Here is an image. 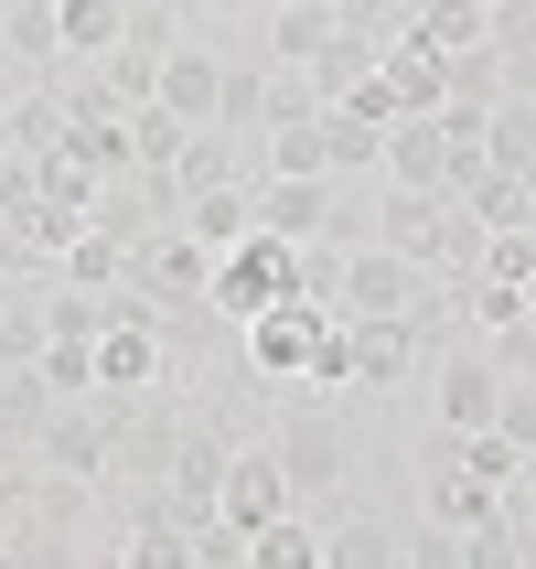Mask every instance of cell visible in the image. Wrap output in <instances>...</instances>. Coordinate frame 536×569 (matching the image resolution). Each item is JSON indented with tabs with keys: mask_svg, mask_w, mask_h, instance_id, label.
<instances>
[{
	"mask_svg": "<svg viewBox=\"0 0 536 569\" xmlns=\"http://www.w3.org/2000/svg\"><path fill=\"white\" fill-rule=\"evenodd\" d=\"M215 483H225V441H215V430H183L172 462H161V506L193 527V516H215Z\"/></svg>",
	"mask_w": 536,
	"mask_h": 569,
	"instance_id": "7c38bea8",
	"label": "cell"
},
{
	"mask_svg": "<svg viewBox=\"0 0 536 569\" xmlns=\"http://www.w3.org/2000/svg\"><path fill=\"white\" fill-rule=\"evenodd\" d=\"M172 183H183V193H204V183H247V161H236V140L204 119V129H183V151H172Z\"/></svg>",
	"mask_w": 536,
	"mask_h": 569,
	"instance_id": "cb8c5ba5",
	"label": "cell"
},
{
	"mask_svg": "<svg viewBox=\"0 0 536 569\" xmlns=\"http://www.w3.org/2000/svg\"><path fill=\"white\" fill-rule=\"evenodd\" d=\"M386 183H408V193H451V140L429 108H408V119H386V151H376Z\"/></svg>",
	"mask_w": 536,
	"mask_h": 569,
	"instance_id": "9c48e42d",
	"label": "cell"
},
{
	"mask_svg": "<svg viewBox=\"0 0 536 569\" xmlns=\"http://www.w3.org/2000/svg\"><path fill=\"white\" fill-rule=\"evenodd\" d=\"M322 301H301V290H290V301H269V312H247V377L257 387H301V366H312V345H322Z\"/></svg>",
	"mask_w": 536,
	"mask_h": 569,
	"instance_id": "3957f363",
	"label": "cell"
},
{
	"mask_svg": "<svg viewBox=\"0 0 536 569\" xmlns=\"http://www.w3.org/2000/svg\"><path fill=\"white\" fill-rule=\"evenodd\" d=\"M280 64H312L322 43H333V32H344V0H280Z\"/></svg>",
	"mask_w": 536,
	"mask_h": 569,
	"instance_id": "d4e9b609",
	"label": "cell"
},
{
	"mask_svg": "<svg viewBox=\"0 0 536 569\" xmlns=\"http://www.w3.org/2000/svg\"><path fill=\"white\" fill-rule=\"evenodd\" d=\"M483 161H505V172H526L536 161V97H494V119H483Z\"/></svg>",
	"mask_w": 536,
	"mask_h": 569,
	"instance_id": "484cf974",
	"label": "cell"
},
{
	"mask_svg": "<svg viewBox=\"0 0 536 569\" xmlns=\"http://www.w3.org/2000/svg\"><path fill=\"white\" fill-rule=\"evenodd\" d=\"M386 559H408L386 527H333V538H322V569H386Z\"/></svg>",
	"mask_w": 536,
	"mask_h": 569,
	"instance_id": "d6a6232c",
	"label": "cell"
},
{
	"mask_svg": "<svg viewBox=\"0 0 536 569\" xmlns=\"http://www.w3.org/2000/svg\"><path fill=\"white\" fill-rule=\"evenodd\" d=\"M269 451H280V473H290V495H301V506H312V495H333V483H344V462H354V441H344V419H333V409H290Z\"/></svg>",
	"mask_w": 536,
	"mask_h": 569,
	"instance_id": "5b68a950",
	"label": "cell"
},
{
	"mask_svg": "<svg viewBox=\"0 0 536 569\" xmlns=\"http://www.w3.org/2000/svg\"><path fill=\"white\" fill-rule=\"evenodd\" d=\"M247 569H322V538L301 527V516H269L247 538Z\"/></svg>",
	"mask_w": 536,
	"mask_h": 569,
	"instance_id": "f546056e",
	"label": "cell"
},
{
	"mask_svg": "<svg viewBox=\"0 0 536 569\" xmlns=\"http://www.w3.org/2000/svg\"><path fill=\"white\" fill-rule=\"evenodd\" d=\"M32 366H43V387H54V398H97V333H43V355H32Z\"/></svg>",
	"mask_w": 536,
	"mask_h": 569,
	"instance_id": "4316f807",
	"label": "cell"
},
{
	"mask_svg": "<svg viewBox=\"0 0 536 569\" xmlns=\"http://www.w3.org/2000/svg\"><path fill=\"white\" fill-rule=\"evenodd\" d=\"M408 32L441 43V54H483V43H494V11H483V0H408Z\"/></svg>",
	"mask_w": 536,
	"mask_h": 569,
	"instance_id": "ac0fdd59",
	"label": "cell"
},
{
	"mask_svg": "<svg viewBox=\"0 0 536 569\" xmlns=\"http://www.w3.org/2000/svg\"><path fill=\"white\" fill-rule=\"evenodd\" d=\"M473 280H505V290H536V226H505V237H483Z\"/></svg>",
	"mask_w": 536,
	"mask_h": 569,
	"instance_id": "1f68e13d",
	"label": "cell"
},
{
	"mask_svg": "<svg viewBox=\"0 0 536 569\" xmlns=\"http://www.w3.org/2000/svg\"><path fill=\"white\" fill-rule=\"evenodd\" d=\"M473 322H483V333H515V345H526V290H505V280H473Z\"/></svg>",
	"mask_w": 536,
	"mask_h": 569,
	"instance_id": "d590c367",
	"label": "cell"
},
{
	"mask_svg": "<svg viewBox=\"0 0 536 569\" xmlns=\"http://www.w3.org/2000/svg\"><path fill=\"white\" fill-rule=\"evenodd\" d=\"M0 54H11V64H64L54 0H0Z\"/></svg>",
	"mask_w": 536,
	"mask_h": 569,
	"instance_id": "603a6c76",
	"label": "cell"
},
{
	"mask_svg": "<svg viewBox=\"0 0 536 569\" xmlns=\"http://www.w3.org/2000/svg\"><path fill=\"white\" fill-rule=\"evenodd\" d=\"M301 301H322V312H344V248H322V237H301Z\"/></svg>",
	"mask_w": 536,
	"mask_h": 569,
	"instance_id": "e575fe53",
	"label": "cell"
},
{
	"mask_svg": "<svg viewBox=\"0 0 536 569\" xmlns=\"http://www.w3.org/2000/svg\"><path fill=\"white\" fill-rule=\"evenodd\" d=\"M172 151H183V119H172V108H129V172H172Z\"/></svg>",
	"mask_w": 536,
	"mask_h": 569,
	"instance_id": "4dcf8cb0",
	"label": "cell"
},
{
	"mask_svg": "<svg viewBox=\"0 0 536 569\" xmlns=\"http://www.w3.org/2000/svg\"><path fill=\"white\" fill-rule=\"evenodd\" d=\"M129 559H140V569H193V527L172 506H151L140 527H129Z\"/></svg>",
	"mask_w": 536,
	"mask_h": 569,
	"instance_id": "f1b7e54d",
	"label": "cell"
},
{
	"mask_svg": "<svg viewBox=\"0 0 536 569\" xmlns=\"http://www.w3.org/2000/svg\"><path fill=\"white\" fill-rule=\"evenodd\" d=\"M429 516L462 538V527H483V516H505V483H483L473 462H451V473H429Z\"/></svg>",
	"mask_w": 536,
	"mask_h": 569,
	"instance_id": "ffe728a7",
	"label": "cell"
},
{
	"mask_svg": "<svg viewBox=\"0 0 536 569\" xmlns=\"http://www.w3.org/2000/svg\"><path fill=\"white\" fill-rule=\"evenodd\" d=\"M451 76H462V54H441V43H418V32L386 43V87H397V108H441Z\"/></svg>",
	"mask_w": 536,
	"mask_h": 569,
	"instance_id": "9a60e30c",
	"label": "cell"
},
{
	"mask_svg": "<svg viewBox=\"0 0 536 569\" xmlns=\"http://www.w3.org/2000/svg\"><path fill=\"white\" fill-rule=\"evenodd\" d=\"M129 290L204 301V290H215V248H204V237H140V248H129Z\"/></svg>",
	"mask_w": 536,
	"mask_h": 569,
	"instance_id": "52a82bcc",
	"label": "cell"
},
{
	"mask_svg": "<svg viewBox=\"0 0 536 569\" xmlns=\"http://www.w3.org/2000/svg\"><path fill=\"white\" fill-rule=\"evenodd\" d=\"M215 11H247V0H215Z\"/></svg>",
	"mask_w": 536,
	"mask_h": 569,
	"instance_id": "ab89813d",
	"label": "cell"
},
{
	"mask_svg": "<svg viewBox=\"0 0 536 569\" xmlns=\"http://www.w3.org/2000/svg\"><path fill=\"white\" fill-rule=\"evenodd\" d=\"M418 290H429V269H408V258L386 248V237L344 258V312H408Z\"/></svg>",
	"mask_w": 536,
	"mask_h": 569,
	"instance_id": "8fae6325",
	"label": "cell"
},
{
	"mask_svg": "<svg viewBox=\"0 0 536 569\" xmlns=\"http://www.w3.org/2000/svg\"><path fill=\"white\" fill-rule=\"evenodd\" d=\"M301 495H290V473H280V451L257 441V451H225V483H215V516L236 527V538H257L269 516H290Z\"/></svg>",
	"mask_w": 536,
	"mask_h": 569,
	"instance_id": "8992f818",
	"label": "cell"
},
{
	"mask_svg": "<svg viewBox=\"0 0 536 569\" xmlns=\"http://www.w3.org/2000/svg\"><path fill=\"white\" fill-rule=\"evenodd\" d=\"M376 237L408 258V269H429V280H473V258H483V226L462 216L451 193H408V183H386Z\"/></svg>",
	"mask_w": 536,
	"mask_h": 569,
	"instance_id": "6da1fadb",
	"label": "cell"
},
{
	"mask_svg": "<svg viewBox=\"0 0 536 569\" xmlns=\"http://www.w3.org/2000/svg\"><path fill=\"white\" fill-rule=\"evenodd\" d=\"M247 204H257V226H269V237H290V248H301V237H333V183H301V172H257V183H247Z\"/></svg>",
	"mask_w": 536,
	"mask_h": 569,
	"instance_id": "30bf717a",
	"label": "cell"
},
{
	"mask_svg": "<svg viewBox=\"0 0 536 569\" xmlns=\"http://www.w3.org/2000/svg\"><path fill=\"white\" fill-rule=\"evenodd\" d=\"M43 409H54L43 366H11V355H0V451H22L32 430H43Z\"/></svg>",
	"mask_w": 536,
	"mask_h": 569,
	"instance_id": "7402d4cb",
	"label": "cell"
},
{
	"mask_svg": "<svg viewBox=\"0 0 536 569\" xmlns=\"http://www.w3.org/2000/svg\"><path fill=\"white\" fill-rule=\"evenodd\" d=\"M322 119H333V161H344V172H365V161L386 151V129H376V119H354V108H322Z\"/></svg>",
	"mask_w": 536,
	"mask_h": 569,
	"instance_id": "8d00e7d4",
	"label": "cell"
},
{
	"mask_svg": "<svg viewBox=\"0 0 536 569\" xmlns=\"http://www.w3.org/2000/svg\"><path fill=\"white\" fill-rule=\"evenodd\" d=\"M161 108H172V119H183V129H204V119H215V108H225V54H193V43H161Z\"/></svg>",
	"mask_w": 536,
	"mask_h": 569,
	"instance_id": "4fadbf2b",
	"label": "cell"
},
{
	"mask_svg": "<svg viewBox=\"0 0 536 569\" xmlns=\"http://www.w3.org/2000/svg\"><path fill=\"white\" fill-rule=\"evenodd\" d=\"M32 473L108 483V419H97V398H54V409H43V430H32Z\"/></svg>",
	"mask_w": 536,
	"mask_h": 569,
	"instance_id": "277c9868",
	"label": "cell"
},
{
	"mask_svg": "<svg viewBox=\"0 0 536 569\" xmlns=\"http://www.w3.org/2000/svg\"><path fill=\"white\" fill-rule=\"evenodd\" d=\"M54 280L64 290H119L129 280V237H119V226H75V237H64V258H54Z\"/></svg>",
	"mask_w": 536,
	"mask_h": 569,
	"instance_id": "2e32d148",
	"label": "cell"
},
{
	"mask_svg": "<svg viewBox=\"0 0 536 569\" xmlns=\"http://www.w3.org/2000/svg\"><path fill=\"white\" fill-rule=\"evenodd\" d=\"M0 140H11V161H43L64 140V97H22V108H0Z\"/></svg>",
	"mask_w": 536,
	"mask_h": 569,
	"instance_id": "83f0119b",
	"label": "cell"
},
{
	"mask_svg": "<svg viewBox=\"0 0 536 569\" xmlns=\"http://www.w3.org/2000/svg\"><path fill=\"white\" fill-rule=\"evenodd\" d=\"M290 290H301V248H290V237L247 226L236 248H215V312H225V322L269 312V301H290Z\"/></svg>",
	"mask_w": 536,
	"mask_h": 569,
	"instance_id": "7a4b0ae2",
	"label": "cell"
},
{
	"mask_svg": "<svg viewBox=\"0 0 536 569\" xmlns=\"http://www.w3.org/2000/svg\"><path fill=\"white\" fill-rule=\"evenodd\" d=\"M526 345H536V290H526Z\"/></svg>",
	"mask_w": 536,
	"mask_h": 569,
	"instance_id": "f35d334b",
	"label": "cell"
},
{
	"mask_svg": "<svg viewBox=\"0 0 536 569\" xmlns=\"http://www.w3.org/2000/svg\"><path fill=\"white\" fill-rule=\"evenodd\" d=\"M526 183H536V161H526Z\"/></svg>",
	"mask_w": 536,
	"mask_h": 569,
	"instance_id": "60d3db41",
	"label": "cell"
},
{
	"mask_svg": "<svg viewBox=\"0 0 536 569\" xmlns=\"http://www.w3.org/2000/svg\"><path fill=\"white\" fill-rule=\"evenodd\" d=\"M54 32H64V64H97L129 32V0H54Z\"/></svg>",
	"mask_w": 536,
	"mask_h": 569,
	"instance_id": "44dd1931",
	"label": "cell"
},
{
	"mask_svg": "<svg viewBox=\"0 0 536 569\" xmlns=\"http://www.w3.org/2000/svg\"><path fill=\"white\" fill-rule=\"evenodd\" d=\"M183 237H204V248H236V237H247L257 226V204H247V183H204V193H183Z\"/></svg>",
	"mask_w": 536,
	"mask_h": 569,
	"instance_id": "d6986e66",
	"label": "cell"
},
{
	"mask_svg": "<svg viewBox=\"0 0 536 569\" xmlns=\"http://www.w3.org/2000/svg\"><path fill=\"white\" fill-rule=\"evenodd\" d=\"M22 483H32V473H0V559L22 548Z\"/></svg>",
	"mask_w": 536,
	"mask_h": 569,
	"instance_id": "74e56055",
	"label": "cell"
},
{
	"mask_svg": "<svg viewBox=\"0 0 536 569\" xmlns=\"http://www.w3.org/2000/svg\"><path fill=\"white\" fill-rule=\"evenodd\" d=\"M257 172H301V183H344V161H333V119L301 108V119H269L257 129ZM247 172V183H257Z\"/></svg>",
	"mask_w": 536,
	"mask_h": 569,
	"instance_id": "ba28073f",
	"label": "cell"
},
{
	"mask_svg": "<svg viewBox=\"0 0 536 569\" xmlns=\"http://www.w3.org/2000/svg\"><path fill=\"white\" fill-rule=\"evenodd\" d=\"M429 409H441V430L462 441V430H483V419L505 409V377H494L483 355H451L441 377H429Z\"/></svg>",
	"mask_w": 536,
	"mask_h": 569,
	"instance_id": "5bb4252c",
	"label": "cell"
},
{
	"mask_svg": "<svg viewBox=\"0 0 536 569\" xmlns=\"http://www.w3.org/2000/svg\"><path fill=\"white\" fill-rule=\"evenodd\" d=\"M215 129H269V76H257V64H225V108H215Z\"/></svg>",
	"mask_w": 536,
	"mask_h": 569,
	"instance_id": "836d02e7",
	"label": "cell"
},
{
	"mask_svg": "<svg viewBox=\"0 0 536 569\" xmlns=\"http://www.w3.org/2000/svg\"><path fill=\"white\" fill-rule=\"evenodd\" d=\"M526 538H536V527H526Z\"/></svg>",
	"mask_w": 536,
	"mask_h": 569,
	"instance_id": "b9f144b4",
	"label": "cell"
},
{
	"mask_svg": "<svg viewBox=\"0 0 536 569\" xmlns=\"http://www.w3.org/2000/svg\"><path fill=\"white\" fill-rule=\"evenodd\" d=\"M376 64H386V43H376V32H365V22H354V11H344V32H333V43H322V54H312V97H322V108H333V97H354V87H365V76H376Z\"/></svg>",
	"mask_w": 536,
	"mask_h": 569,
	"instance_id": "e0dca14e",
	"label": "cell"
}]
</instances>
